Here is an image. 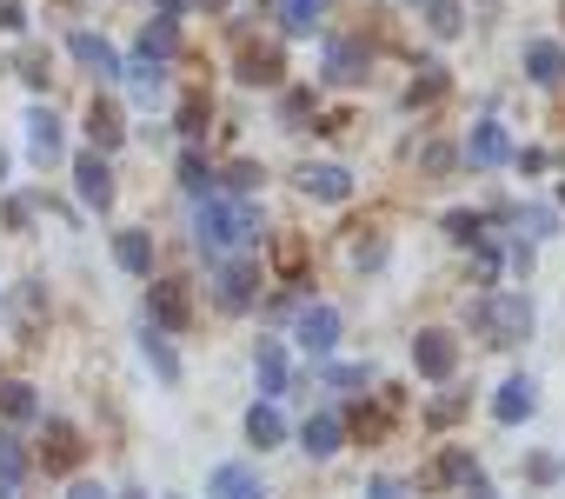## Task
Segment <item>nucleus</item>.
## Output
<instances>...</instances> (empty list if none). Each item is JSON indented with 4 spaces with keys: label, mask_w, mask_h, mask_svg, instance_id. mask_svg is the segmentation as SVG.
<instances>
[{
    "label": "nucleus",
    "mask_w": 565,
    "mask_h": 499,
    "mask_svg": "<svg viewBox=\"0 0 565 499\" xmlns=\"http://www.w3.org/2000/svg\"><path fill=\"white\" fill-rule=\"evenodd\" d=\"M193 233H200V254L206 261H226V254H239L246 240H259V206L233 200V193H206L200 213H193Z\"/></svg>",
    "instance_id": "f257e3e1"
},
{
    "label": "nucleus",
    "mask_w": 565,
    "mask_h": 499,
    "mask_svg": "<svg viewBox=\"0 0 565 499\" xmlns=\"http://www.w3.org/2000/svg\"><path fill=\"white\" fill-rule=\"evenodd\" d=\"M472 327H479L492 347H519V340L532 333V307H525V294H486V300L472 307Z\"/></svg>",
    "instance_id": "f03ea898"
},
{
    "label": "nucleus",
    "mask_w": 565,
    "mask_h": 499,
    "mask_svg": "<svg viewBox=\"0 0 565 499\" xmlns=\"http://www.w3.org/2000/svg\"><path fill=\"white\" fill-rule=\"evenodd\" d=\"M213 300L226 307V314H246L253 300H259V261H220V274H213Z\"/></svg>",
    "instance_id": "7ed1b4c3"
},
{
    "label": "nucleus",
    "mask_w": 565,
    "mask_h": 499,
    "mask_svg": "<svg viewBox=\"0 0 565 499\" xmlns=\"http://www.w3.org/2000/svg\"><path fill=\"white\" fill-rule=\"evenodd\" d=\"M413 367H419V380H452V367H459V340H452L446 327H426V333L413 340Z\"/></svg>",
    "instance_id": "20e7f679"
},
{
    "label": "nucleus",
    "mask_w": 565,
    "mask_h": 499,
    "mask_svg": "<svg viewBox=\"0 0 565 499\" xmlns=\"http://www.w3.org/2000/svg\"><path fill=\"white\" fill-rule=\"evenodd\" d=\"M67 54L87 67V74H100V81H120L127 74V61L114 54V41L107 34H94V28H81V34H67Z\"/></svg>",
    "instance_id": "39448f33"
},
{
    "label": "nucleus",
    "mask_w": 565,
    "mask_h": 499,
    "mask_svg": "<svg viewBox=\"0 0 565 499\" xmlns=\"http://www.w3.org/2000/svg\"><path fill=\"white\" fill-rule=\"evenodd\" d=\"M147 314H153V327H160V333H180V327L193 320V300H186V287L153 280V287H147Z\"/></svg>",
    "instance_id": "423d86ee"
},
{
    "label": "nucleus",
    "mask_w": 565,
    "mask_h": 499,
    "mask_svg": "<svg viewBox=\"0 0 565 499\" xmlns=\"http://www.w3.org/2000/svg\"><path fill=\"white\" fill-rule=\"evenodd\" d=\"M81 453H87V446H81V433H74L67 420H47V433H41V466H47V473H74V466H81Z\"/></svg>",
    "instance_id": "0eeeda50"
},
{
    "label": "nucleus",
    "mask_w": 565,
    "mask_h": 499,
    "mask_svg": "<svg viewBox=\"0 0 565 499\" xmlns=\"http://www.w3.org/2000/svg\"><path fill=\"white\" fill-rule=\"evenodd\" d=\"M366 61H373V47H366V41H327V81H333V87L366 81Z\"/></svg>",
    "instance_id": "6e6552de"
},
{
    "label": "nucleus",
    "mask_w": 565,
    "mask_h": 499,
    "mask_svg": "<svg viewBox=\"0 0 565 499\" xmlns=\"http://www.w3.org/2000/svg\"><path fill=\"white\" fill-rule=\"evenodd\" d=\"M206 499H266V486H259V473H253V466L226 459V466H213V479H206Z\"/></svg>",
    "instance_id": "1a4fd4ad"
},
{
    "label": "nucleus",
    "mask_w": 565,
    "mask_h": 499,
    "mask_svg": "<svg viewBox=\"0 0 565 499\" xmlns=\"http://www.w3.org/2000/svg\"><path fill=\"white\" fill-rule=\"evenodd\" d=\"M74 180H81V200H87V206H100V213L114 206V173H107V153H81V160H74Z\"/></svg>",
    "instance_id": "9d476101"
},
{
    "label": "nucleus",
    "mask_w": 565,
    "mask_h": 499,
    "mask_svg": "<svg viewBox=\"0 0 565 499\" xmlns=\"http://www.w3.org/2000/svg\"><path fill=\"white\" fill-rule=\"evenodd\" d=\"M300 347H307L313 360H327V353L340 347V314H333V307H307V314H300Z\"/></svg>",
    "instance_id": "9b49d317"
},
{
    "label": "nucleus",
    "mask_w": 565,
    "mask_h": 499,
    "mask_svg": "<svg viewBox=\"0 0 565 499\" xmlns=\"http://www.w3.org/2000/svg\"><path fill=\"white\" fill-rule=\"evenodd\" d=\"M532 406H539V386L519 373V380H505L499 393H492V420L499 426H519V420H532Z\"/></svg>",
    "instance_id": "f8f14e48"
},
{
    "label": "nucleus",
    "mask_w": 565,
    "mask_h": 499,
    "mask_svg": "<svg viewBox=\"0 0 565 499\" xmlns=\"http://www.w3.org/2000/svg\"><path fill=\"white\" fill-rule=\"evenodd\" d=\"M466 160H472V167H505V160H512L505 127H499V120H479V127H472V140H466Z\"/></svg>",
    "instance_id": "ddd939ff"
},
{
    "label": "nucleus",
    "mask_w": 565,
    "mask_h": 499,
    "mask_svg": "<svg viewBox=\"0 0 565 499\" xmlns=\"http://www.w3.org/2000/svg\"><path fill=\"white\" fill-rule=\"evenodd\" d=\"M8 320H14L21 333H41V327H47V287L21 280V287L8 294Z\"/></svg>",
    "instance_id": "4468645a"
},
{
    "label": "nucleus",
    "mask_w": 565,
    "mask_h": 499,
    "mask_svg": "<svg viewBox=\"0 0 565 499\" xmlns=\"http://www.w3.org/2000/svg\"><path fill=\"white\" fill-rule=\"evenodd\" d=\"M300 446H307L313 459H333V453L347 446V420H340V413H313V420L300 426Z\"/></svg>",
    "instance_id": "2eb2a0df"
},
{
    "label": "nucleus",
    "mask_w": 565,
    "mask_h": 499,
    "mask_svg": "<svg viewBox=\"0 0 565 499\" xmlns=\"http://www.w3.org/2000/svg\"><path fill=\"white\" fill-rule=\"evenodd\" d=\"M279 74H287V54L279 47H239V81L246 87H279Z\"/></svg>",
    "instance_id": "dca6fc26"
},
{
    "label": "nucleus",
    "mask_w": 565,
    "mask_h": 499,
    "mask_svg": "<svg viewBox=\"0 0 565 499\" xmlns=\"http://www.w3.org/2000/svg\"><path fill=\"white\" fill-rule=\"evenodd\" d=\"M28 147H34L41 167H54V160L67 153V147H61V120H54V107H34V114H28Z\"/></svg>",
    "instance_id": "f3484780"
},
{
    "label": "nucleus",
    "mask_w": 565,
    "mask_h": 499,
    "mask_svg": "<svg viewBox=\"0 0 565 499\" xmlns=\"http://www.w3.org/2000/svg\"><path fill=\"white\" fill-rule=\"evenodd\" d=\"M525 81L532 87H558L565 81V47L558 41H532L525 47Z\"/></svg>",
    "instance_id": "a211bd4d"
},
{
    "label": "nucleus",
    "mask_w": 565,
    "mask_h": 499,
    "mask_svg": "<svg viewBox=\"0 0 565 499\" xmlns=\"http://www.w3.org/2000/svg\"><path fill=\"white\" fill-rule=\"evenodd\" d=\"M300 187H307L313 200H327V206L353 200V173H347V167H307V173H300Z\"/></svg>",
    "instance_id": "6ab92c4d"
},
{
    "label": "nucleus",
    "mask_w": 565,
    "mask_h": 499,
    "mask_svg": "<svg viewBox=\"0 0 565 499\" xmlns=\"http://www.w3.org/2000/svg\"><path fill=\"white\" fill-rule=\"evenodd\" d=\"M253 380H259V393H287V347H279V340H259Z\"/></svg>",
    "instance_id": "aec40b11"
},
{
    "label": "nucleus",
    "mask_w": 565,
    "mask_h": 499,
    "mask_svg": "<svg viewBox=\"0 0 565 499\" xmlns=\"http://www.w3.org/2000/svg\"><path fill=\"white\" fill-rule=\"evenodd\" d=\"M114 261H120L127 274H140V280H147V274H153V240H147L140 226H127V233H114Z\"/></svg>",
    "instance_id": "412c9836"
},
{
    "label": "nucleus",
    "mask_w": 565,
    "mask_h": 499,
    "mask_svg": "<svg viewBox=\"0 0 565 499\" xmlns=\"http://www.w3.org/2000/svg\"><path fill=\"white\" fill-rule=\"evenodd\" d=\"M87 134H94V153H114V147L127 140L120 107H114V100H94V107H87Z\"/></svg>",
    "instance_id": "4be33fe9"
},
{
    "label": "nucleus",
    "mask_w": 565,
    "mask_h": 499,
    "mask_svg": "<svg viewBox=\"0 0 565 499\" xmlns=\"http://www.w3.org/2000/svg\"><path fill=\"white\" fill-rule=\"evenodd\" d=\"M246 439L266 453V446H279L287 439V420H279V406L273 400H259V406H246Z\"/></svg>",
    "instance_id": "5701e85b"
},
{
    "label": "nucleus",
    "mask_w": 565,
    "mask_h": 499,
    "mask_svg": "<svg viewBox=\"0 0 565 499\" xmlns=\"http://www.w3.org/2000/svg\"><path fill=\"white\" fill-rule=\"evenodd\" d=\"M173 54H180V21H147V28H140V61L160 67V61H173Z\"/></svg>",
    "instance_id": "b1692460"
},
{
    "label": "nucleus",
    "mask_w": 565,
    "mask_h": 499,
    "mask_svg": "<svg viewBox=\"0 0 565 499\" xmlns=\"http://www.w3.org/2000/svg\"><path fill=\"white\" fill-rule=\"evenodd\" d=\"M419 21H426L439 41H452V34L466 28V8H459V0H419Z\"/></svg>",
    "instance_id": "393cba45"
},
{
    "label": "nucleus",
    "mask_w": 565,
    "mask_h": 499,
    "mask_svg": "<svg viewBox=\"0 0 565 499\" xmlns=\"http://www.w3.org/2000/svg\"><path fill=\"white\" fill-rule=\"evenodd\" d=\"M0 413H8V420H41L34 386H28V380H0Z\"/></svg>",
    "instance_id": "a878e982"
},
{
    "label": "nucleus",
    "mask_w": 565,
    "mask_h": 499,
    "mask_svg": "<svg viewBox=\"0 0 565 499\" xmlns=\"http://www.w3.org/2000/svg\"><path fill=\"white\" fill-rule=\"evenodd\" d=\"M206 120H213V100H206V94H186V100H180V114H173V127H180L186 140H200V134H206Z\"/></svg>",
    "instance_id": "bb28decb"
},
{
    "label": "nucleus",
    "mask_w": 565,
    "mask_h": 499,
    "mask_svg": "<svg viewBox=\"0 0 565 499\" xmlns=\"http://www.w3.org/2000/svg\"><path fill=\"white\" fill-rule=\"evenodd\" d=\"M446 87H452V81H446V67H419V81L406 87V107H433Z\"/></svg>",
    "instance_id": "cd10ccee"
},
{
    "label": "nucleus",
    "mask_w": 565,
    "mask_h": 499,
    "mask_svg": "<svg viewBox=\"0 0 565 499\" xmlns=\"http://www.w3.org/2000/svg\"><path fill=\"white\" fill-rule=\"evenodd\" d=\"M320 8H327V0H287V8H279V28H287V34H313Z\"/></svg>",
    "instance_id": "c85d7f7f"
},
{
    "label": "nucleus",
    "mask_w": 565,
    "mask_h": 499,
    "mask_svg": "<svg viewBox=\"0 0 565 499\" xmlns=\"http://www.w3.org/2000/svg\"><path fill=\"white\" fill-rule=\"evenodd\" d=\"M127 81H134V100H140V107H153V100H160V87H167L153 61H134V67H127Z\"/></svg>",
    "instance_id": "c756f323"
},
{
    "label": "nucleus",
    "mask_w": 565,
    "mask_h": 499,
    "mask_svg": "<svg viewBox=\"0 0 565 499\" xmlns=\"http://www.w3.org/2000/svg\"><path fill=\"white\" fill-rule=\"evenodd\" d=\"M180 187H186V193H200V200H206V193H213V167H206V160H200V153H193V147H186V153H180Z\"/></svg>",
    "instance_id": "7c9ffc66"
},
{
    "label": "nucleus",
    "mask_w": 565,
    "mask_h": 499,
    "mask_svg": "<svg viewBox=\"0 0 565 499\" xmlns=\"http://www.w3.org/2000/svg\"><path fill=\"white\" fill-rule=\"evenodd\" d=\"M21 473H28L21 439H14V433H0V486H21Z\"/></svg>",
    "instance_id": "2f4dec72"
},
{
    "label": "nucleus",
    "mask_w": 565,
    "mask_h": 499,
    "mask_svg": "<svg viewBox=\"0 0 565 499\" xmlns=\"http://www.w3.org/2000/svg\"><path fill=\"white\" fill-rule=\"evenodd\" d=\"M140 353H147V367H153L160 380H180V360H173V347H167L160 333H147V340H140Z\"/></svg>",
    "instance_id": "473e14b6"
},
{
    "label": "nucleus",
    "mask_w": 565,
    "mask_h": 499,
    "mask_svg": "<svg viewBox=\"0 0 565 499\" xmlns=\"http://www.w3.org/2000/svg\"><path fill=\"white\" fill-rule=\"evenodd\" d=\"M259 180H266V173H259L253 160H233V173H226V187H233V200H246V193H253Z\"/></svg>",
    "instance_id": "72a5a7b5"
},
{
    "label": "nucleus",
    "mask_w": 565,
    "mask_h": 499,
    "mask_svg": "<svg viewBox=\"0 0 565 499\" xmlns=\"http://www.w3.org/2000/svg\"><path fill=\"white\" fill-rule=\"evenodd\" d=\"M439 479H479V466H472V453H466V446H452V453L439 459Z\"/></svg>",
    "instance_id": "f704fd0d"
},
{
    "label": "nucleus",
    "mask_w": 565,
    "mask_h": 499,
    "mask_svg": "<svg viewBox=\"0 0 565 499\" xmlns=\"http://www.w3.org/2000/svg\"><path fill=\"white\" fill-rule=\"evenodd\" d=\"M446 233L472 246V240H479V213H466V206H452V213H446Z\"/></svg>",
    "instance_id": "c9c22d12"
},
{
    "label": "nucleus",
    "mask_w": 565,
    "mask_h": 499,
    "mask_svg": "<svg viewBox=\"0 0 565 499\" xmlns=\"http://www.w3.org/2000/svg\"><path fill=\"white\" fill-rule=\"evenodd\" d=\"M313 114V94H287V100H279V120H287V127H300Z\"/></svg>",
    "instance_id": "e433bc0d"
},
{
    "label": "nucleus",
    "mask_w": 565,
    "mask_h": 499,
    "mask_svg": "<svg viewBox=\"0 0 565 499\" xmlns=\"http://www.w3.org/2000/svg\"><path fill=\"white\" fill-rule=\"evenodd\" d=\"M21 81L47 87V54H41V47H28V54H21Z\"/></svg>",
    "instance_id": "4c0bfd02"
},
{
    "label": "nucleus",
    "mask_w": 565,
    "mask_h": 499,
    "mask_svg": "<svg viewBox=\"0 0 565 499\" xmlns=\"http://www.w3.org/2000/svg\"><path fill=\"white\" fill-rule=\"evenodd\" d=\"M28 28V8L21 0H0V34H21Z\"/></svg>",
    "instance_id": "58836bf2"
},
{
    "label": "nucleus",
    "mask_w": 565,
    "mask_h": 499,
    "mask_svg": "<svg viewBox=\"0 0 565 499\" xmlns=\"http://www.w3.org/2000/svg\"><path fill=\"white\" fill-rule=\"evenodd\" d=\"M380 261H386V240H360L353 246V267H380Z\"/></svg>",
    "instance_id": "ea45409f"
},
{
    "label": "nucleus",
    "mask_w": 565,
    "mask_h": 499,
    "mask_svg": "<svg viewBox=\"0 0 565 499\" xmlns=\"http://www.w3.org/2000/svg\"><path fill=\"white\" fill-rule=\"evenodd\" d=\"M28 220H34V200H28V193H14V200H8V226H28Z\"/></svg>",
    "instance_id": "a19ab883"
},
{
    "label": "nucleus",
    "mask_w": 565,
    "mask_h": 499,
    "mask_svg": "<svg viewBox=\"0 0 565 499\" xmlns=\"http://www.w3.org/2000/svg\"><path fill=\"white\" fill-rule=\"evenodd\" d=\"M327 380H333V386H366V367H333Z\"/></svg>",
    "instance_id": "79ce46f5"
},
{
    "label": "nucleus",
    "mask_w": 565,
    "mask_h": 499,
    "mask_svg": "<svg viewBox=\"0 0 565 499\" xmlns=\"http://www.w3.org/2000/svg\"><path fill=\"white\" fill-rule=\"evenodd\" d=\"M525 473H532V479H558V473H565V466H558V459H552V453H539V459H532V466H525Z\"/></svg>",
    "instance_id": "37998d69"
},
{
    "label": "nucleus",
    "mask_w": 565,
    "mask_h": 499,
    "mask_svg": "<svg viewBox=\"0 0 565 499\" xmlns=\"http://www.w3.org/2000/svg\"><path fill=\"white\" fill-rule=\"evenodd\" d=\"M452 167V147H426V173H446Z\"/></svg>",
    "instance_id": "c03bdc74"
},
{
    "label": "nucleus",
    "mask_w": 565,
    "mask_h": 499,
    "mask_svg": "<svg viewBox=\"0 0 565 499\" xmlns=\"http://www.w3.org/2000/svg\"><path fill=\"white\" fill-rule=\"evenodd\" d=\"M67 499H114V492H107V486H94V479H81V486H74Z\"/></svg>",
    "instance_id": "a18cd8bd"
},
{
    "label": "nucleus",
    "mask_w": 565,
    "mask_h": 499,
    "mask_svg": "<svg viewBox=\"0 0 565 499\" xmlns=\"http://www.w3.org/2000/svg\"><path fill=\"white\" fill-rule=\"evenodd\" d=\"M186 14V0H160V21H180Z\"/></svg>",
    "instance_id": "49530a36"
},
{
    "label": "nucleus",
    "mask_w": 565,
    "mask_h": 499,
    "mask_svg": "<svg viewBox=\"0 0 565 499\" xmlns=\"http://www.w3.org/2000/svg\"><path fill=\"white\" fill-rule=\"evenodd\" d=\"M373 499H399V486L393 479H373Z\"/></svg>",
    "instance_id": "de8ad7c7"
},
{
    "label": "nucleus",
    "mask_w": 565,
    "mask_h": 499,
    "mask_svg": "<svg viewBox=\"0 0 565 499\" xmlns=\"http://www.w3.org/2000/svg\"><path fill=\"white\" fill-rule=\"evenodd\" d=\"M472 499H492V492H486V486H479V479H472Z\"/></svg>",
    "instance_id": "09e8293b"
},
{
    "label": "nucleus",
    "mask_w": 565,
    "mask_h": 499,
    "mask_svg": "<svg viewBox=\"0 0 565 499\" xmlns=\"http://www.w3.org/2000/svg\"><path fill=\"white\" fill-rule=\"evenodd\" d=\"M0 180H8V153H0Z\"/></svg>",
    "instance_id": "8fccbe9b"
},
{
    "label": "nucleus",
    "mask_w": 565,
    "mask_h": 499,
    "mask_svg": "<svg viewBox=\"0 0 565 499\" xmlns=\"http://www.w3.org/2000/svg\"><path fill=\"white\" fill-rule=\"evenodd\" d=\"M206 8H226V0H206Z\"/></svg>",
    "instance_id": "3c124183"
}]
</instances>
